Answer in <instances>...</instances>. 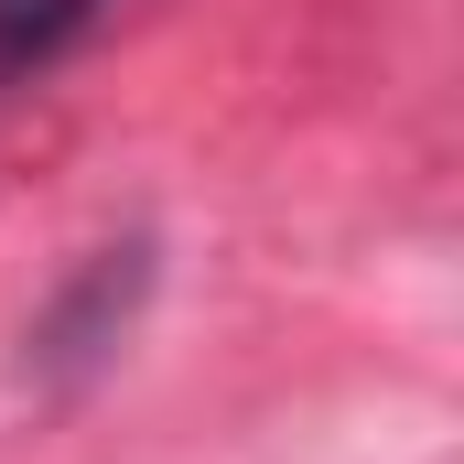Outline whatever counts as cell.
<instances>
[{"instance_id":"cell-2","label":"cell","mask_w":464,"mask_h":464,"mask_svg":"<svg viewBox=\"0 0 464 464\" xmlns=\"http://www.w3.org/2000/svg\"><path fill=\"white\" fill-rule=\"evenodd\" d=\"M98 11H109V0H0V87L44 76V65H54Z\"/></svg>"},{"instance_id":"cell-1","label":"cell","mask_w":464,"mask_h":464,"mask_svg":"<svg viewBox=\"0 0 464 464\" xmlns=\"http://www.w3.org/2000/svg\"><path fill=\"white\" fill-rule=\"evenodd\" d=\"M140 292H151V237H130V248H98V259H87V270L54 292V314L33 324V367H44V378H65V367H98V356L130 335Z\"/></svg>"}]
</instances>
